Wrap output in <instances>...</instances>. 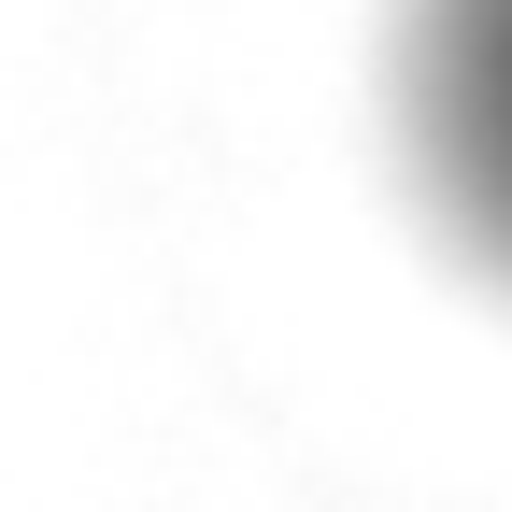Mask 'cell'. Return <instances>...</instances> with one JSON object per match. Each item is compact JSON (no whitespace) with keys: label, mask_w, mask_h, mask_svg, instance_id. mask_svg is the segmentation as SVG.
<instances>
[{"label":"cell","mask_w":512,"mask_h":512,"mask_svg":"<svg viewBox=\"0 0 512 512\" xmlns=\"http://www.w3.org/2000/svg\"><path fill=\"white\" fill-rule=\"evenodd\" d=\"M427 100H441V157H456L470 214L512 242V0H441V72H427Z\"/></svg>","instance_id":"cell-1"}]
</instances>
